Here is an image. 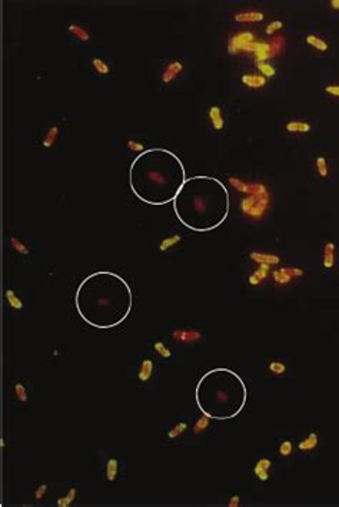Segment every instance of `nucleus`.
I'll use <instances>...</instances> for the list:
<instances>
[{
    "label": "nucleus",
    "instance_id": "1",
    "mask_svg": "<svg viewBox=\"0 0 339 507\" xmlns=\"http://www.w3.org/2000/svg\"><path fill=\"white\" fill-rule=\"evenodd\" d=\"M74 307L79 317L90 327L115 328L132 311V288L116 272L96 271L79 284L74 294Z\"/></svg>",
    "mask_w": 339,
    "mask_h": 507
},
{
    "label": "nucleus",
    "instance_id": "2",
    "mask_svg": "<svg viewBox=\"0 0 339 507\" xmlns=\"http://www.w3.org/2000/svg\"><path fill=\"white\" fill-rule=\"evenodd\" d=\"M186 181L180 159L172 150L152 148L135 157L129 184L133 195L142 202L161 207L173 202Z\"/></svg>",
    "mask_w": 339,
    "mask_h": 507
},
{
    "label": "nucleus",
    "instance_id": "3",
    "mask_svg": "<svg viewBox=\"0 0 339 507\" xmlns=\"http://www.w3.org/2000/svg\"><path fill=\"white\" fill-rule=\"evenodd\" d=\"M173 208L177 219L191 231H214L228 218V189L218 179L193 176L185 181Z\"/></svg>",
    "mask_w": 339,
    "mask_h": 507
},
{
    "label": "nucleus",
    "instance_id": "4",
    "mask_svg": "<svg viewBox=\"0 0 339 507\" xmlns=\"http://www.w3.org/2000/svg\"><path fill=\"white\" fill-rule=\"evenodd\" d=\"M196 404L206 417L230 420L244 410L248 387L239 374L230 368H212L200 377L195 391Z\"/></svg>",
    "mask_w": 339,
    "mask_h": 507
},
{
    "label": "nucleus",
    "instance_id": "5",
    "mask_svg": "<svg viewBox=\"0 0 339 507\" xmlns=\"http://www.w3.org/2000/svg\"><path fill=\"white\" fill-rule=\"evenodd\" d=\"M158 358L150 354L142 356L139 364L136 367V380L143 386H149L158 377Z\"/></svg>",
    "mask_w": 339,
    "mask_h": 507
},
{
    "label": "nucleus",
    "instance_id": "6",
    "mask_svg": "<svg viewBox=\"0 0 339 507\" xmlns=\"http://www.w3.org/2000/svg\"><path fill=\"white\" fill-rule=\"evenodd\" d=\"M255 40H256V38H255V35L252 32L241 30V32L235 33L233 36H230V39H229L228 52L230 55H239V53L246 52V49Z\"/></svg>",
    "mask_w": 339,
    "mask_h": 507
},
{
    "label": "nucleus",
    "instance_id": "7",
    "mask_svg": "<svg viewBox=\"0 0 339 507\" xmlns=\"http://www.w3.org/2000/svg\"><path fill=\"white\" fill-rule=\"evenodd\" d=\"M184 62L182 60H170L165 66H163L162 72H161V81L163 85H170L172 82H175L179 76L184 73Z\"/></svg>",
    "mask_w": 339,
    "mask_h": 507
},
{
    "label": "nucleus",
    "instance_id": "8",
    "mask_svg": "<svg viewBox=\"0 0 339 507\" xmlns=\"http://www.w3.org/2000/svg\"><path fill=\"white\" fill-rule=\"evenodd\" d=\"M90 66H92L96 75L99 76V78H103V79L111 78L112 72H113V65H112L111 60L108 59V58H105V56H100V55L92 58Z\"/></svg>",
    "mask_w": 339,
    "mask_h": 507
},
{
    "label": "nucleus",
    "instance_id": "9",
    "mask_svg": "<svg viewBox=\"0 0 339 507\" xmlns=\"http://www.w3.org/2000/svg\"><path fill=\"white\" fill-rule=\"evenodd\" d=\"M207 119H209V125L212 128L214 132H222L226 128V120H225V115H223V109L219 105H212L207 111Z\"/></svg>",
    "mask_w": 339,
    "mask_h": 507
},
{
    "label": "nucleus",
    "instance_id": "10",
    "mask_svg": "<svg viewBox=\"0 0 339 507\" xmlns=\"http://www.w3.org/2000/svg\"><path fill=\"white\" fill-rule=\"evenodd\" d=\"M5 301H6V306H8L10 313L22 314L23 299L20 292L17 291V288H15V287H6V290H5Z\"/></svg>",
    "mask_w": 339,
    "mask_h": 507
},
{
    "label": "nucleus",
    "instance_id": "11",
    "mask_svg": "<svg viewBox=\"0 0 339 507\" xmlns=\"http://www.w3.org/2000/svg\"><path fill=\"white\" fill-rule=\"evenodd\" d=\"M150 348L153 351V356H155L159 361H169L173 358V351H172V347L170 344L163 340V338H156L150 343Z\"/></svg>",
    "mask_w": 339,
    "mask_h": 507
},
{
    "label": "nucleus",
    "instance_id": "12",
    "mask_svg": "<svg viewBox=\"0 0 339 507\" xmlns=\"http://www.w3.org/2000/svg\"><path fill=\"white\" fill-rule=\"evenodd\" d=\"M246 52L253 53L256 63H259V62H269V59L272 58L269 42L255 40V42H252L251 45H249V47L246 49Z\"/></svg>",
    "mask_w": 339,
    "mask_h": 507
},
{
    "label": "nucleus",
    "instance_id": "13",
    "mask_svg": "<svg viewBox=\"0 0 339 507\" xmlns=\"http://www.w3.org/2000/svg\"><path fill=\"white\" fill-rule=\"evenodd\" d=\"M60 135H62V129L58 123H52L49 125L46 132H44L43 138H42V146L44 149H50L56 145V142L59 141Z\"/></svg>",
    "mask_w": 339,
    "mask_h": 507
},
{
    "label": "nucleus",
    "instance_id": "14",
    "mask_svg": "<svg viewBox=\"0 0 339 507\" xmlns=\"http://www.w3.org/2000/svg\"><path fill=\"white\" fill-rule=\"evenodd\" d=\"M241 82L249 89H262L268 85V79L260 73H244L241 76Z\"/></svg>",
    "mask_w": 339,
    "mask_h": 507
},
{
    "label": "nucleus",
    "instance_id": "15",
    "mask_svg": "<svg viewBox=\"0 0 339 507\" xmlns=\"http://www.w3.org/2000/svg\"><path fill=\"white\" fill-rule=\"evenodd\" d=\"M67 33L76 42H79V43H88V42H90V32L85 26L79 24V23H70L67 26Z\"/></svg>",
    "mask_w": 339,
    "mask_h": 507
},
{
    "label": "nucleus",
    "instance_id": "16",
    "mask_svg": "<svg viewBox=\"0 0 339 507\" xmlns=\"http://www.w3.org/2000/svg\"><path fill=\"white\" fill-rule=\"evenodd\" d=\"M233 19L239 23H259L265 19V15L259 10H245L236 13Z\"/></svg>",
    "mask_w": 339,
    "mask_h": 507
},
{
    "label": "nucleus",
    "instance_id": "17",
    "mask_svg": "<svg viewBox=\"0 0 339 507\" xmlns=\"http://www.w3.org/2000/svg\"><path fill=\"white\" fill-rule=\"evenodd\" d=\"M305 42H306V45L309 46V47H312L314 50H317V52H319V53H326L328 50H329V45H328V42H326L325 39L321 38V36L314 35V33L306 35Z\"/></svg>",
    "mask_w": 339,
    "mask_h": 507
},
{
    "label": "nucleus",
    "instance_id": "18",
    "mask_svg": "<svg viewBox=\"0 0 339 507\" xmlns=\"http://www.w3.org/2000/svg\"><path fill=\"white\" fill-rule=\"evenodd\" d=\"M310 129L309 123L301 119H291L285 123V131L289 134H308Z\"/></svg>",
    "mask_w": 339,
    "mask_h": 507
},
{
    "label": "nucleus",
    "instance_id": "19",
    "mask_svg": "<svg viewBox=\"0 0 339 507\" xmlns=\"http://www.w3.org/2000/svg\"><path fill=\"white\" fill-rule=\"evenodd\" d=\"M125 145L126 150L129 154H132V155H136V157H139L140 154H143L145 150H148L146 142H143L139 138H131V139H127Z\"/></svg>",
    "mask_w": 339,
    "mask_h": 507
},
{
    "label": "nucleus",
    "instance_id": "20",
    "mask_svg": "<svg viewBox=\"0 0 339 507\" xmlns=\"http://www.w3.org/2000/svg\"><path fill=\"white\" fill-rule=\"evenodd\" d=\"M105 474L108 481H115L120 476V462L116 459H109L105 467Z\"/></svg>",
    "mask_w": 339,
    "mask_h": 507
},
{
    "label": "nucleus",
    "instance_id": "21",
    "mask_svg": "<svg viewBox=\"0 0 339 507\" xmlns=\"http://www.w3.org/2000/svg\"><path fill=\"white\" fill-rule=\"evenodd\" d=\"M315 171L321 178H328L329 175V165H328V158L324 154H319L315 158Z\"/></svg>",
    "mask_w": 339,
    "mask_h": 507
},
{
    "label": "nucleus",
    "instance_id": "22",
    "mask_svg": "<svg viewBox=\"0 0 339 507\" xmlns=\"http://www.w3.org/2000/svg\"><path fill=\"white\" fill-rule=\"evenodd\" d=\"M256 67H258L259 73L265 76L266 79H271L276 75V69L271 62H259V63H256Z\"/></svg>",
    "mask_w": 339,
    "mask_h": 507
},
{
    "label": "nucleus",
    "instance_id": "23",
    "mask_svg": "<svg viewBox=\"0 0 339 507\" xmlns=\"http://www.w3.org/2000/svg\"><path fill=\"white\" fill-rule=\"evenodd\" d=\"M10 244H12V246L15 248L16 252L20 253V255H29L30 253L29 245H28L26 242H23L20 238L15 237V235H12V237H10Z\"/></svg>",
    "mask_w": 339,
    "mask_h": 507
},
{
    "label": "nucleus",
    "instance_id": "24",
    "mask_svg": "<svg viewBox=\"0 0 339 507\" xmlns=\"http://www.w3.org/2000/svg\"><path fill=\"white\" fill-rule=\"evenodd\" d=\"M269 45H271V55H272V58H275V56H278L283 50V47H285V39L282 38V36H273L271 39V42H269Z\"/></svg>",
    "mask_w": 339,
    "mask_h": 507
},
{
    "label": "nucleus",
    "instance_id": "25",
    "mask_svg": "<svg viewBox=\"0 0 339 507\" xmlns=\"http://www.w3.org/2000/svg\"><path fill=\"white\" fill-rule=\"evenodd\" d=\"M282 28H283V22L282 20H272V22H269L266 24L265 33L268 36H272L276 32H279Z\"/></svg>",
    "mask_w": 339,
    "mask_h": 507
},
{
    "label": "nucleus",
    "instance_id": "26",
    "mask_svg": "<svg viewBox=\"0 0 339 507\" xmlns=\"http://www.w3.org/2000/svg\"><path fill=\"white\" fill-rule=\"evenodd\" d=\"M324 92L326 95L333 97H339V85L338 83H333V85H326L324 88Z\"/></svg>",
    "mask_w": 339,
    "mask_h": 507
},
{
    "label": "nucleus",
    "instance_id": "27",
    "mask_svg": "<svg viewBox=\"0 0 339 507\" xmlns=\"http://www.w3.org/2000/svg\"><path fill=\"white\" fill-rule=\"evenodd\" d=\"M177 241H179V237H176V235H175V237H172V238L163 239L162 242H161V249H162V251H166L169 246H172L173 244H176Z\"/></svg>",
    "mask_w": 339,
    "mask_h": 507
},
{
    "label": "nucleus",
    "instance_id": "28",
    "mask_svg": "<svg viewBox=\"0 0 339 507\" xmlns=\"http://www.w3.org/2000/svg\"><path fill=\"white\" fill-rule=\"evenodd\" d=\"M333 246L332 245H328V248H326V252H325V265L326 267H331L332 265V262H333Z\"/></svg>",
    "mask_w": 339,
    "mask_h": 507
},
{
    "label": "nucleus",
    "instance_id": "29",
    "mask_svg": "<svg viewBox=\"0 0 339 507\" xmlns=\"http://www.w3.org/2000/svg\"><path fill=\"white\" fill-rule=\"evenodd\" d=\"M329 6H331L332 10L339 12V0H331V2H329Z\"/></svg>",
    "mask_w": 339,
    "mask_h": 507
}]
</instances>
